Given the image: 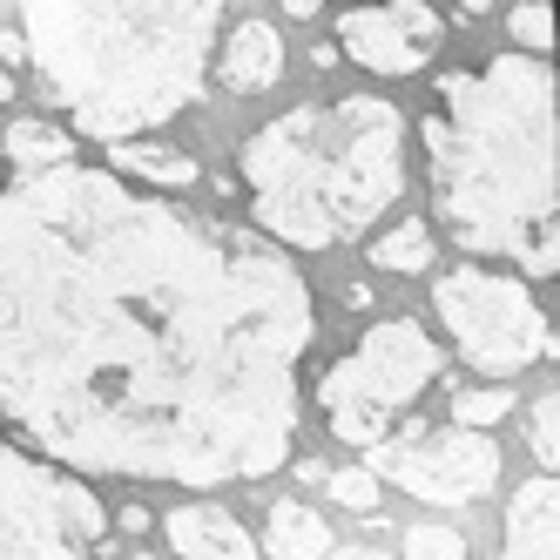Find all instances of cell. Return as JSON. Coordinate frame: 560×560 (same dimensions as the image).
<instances>
[{"label": "cell", "mask_w": 560, "mask_h": 560, "mask_svg": "<svg viewBox=\"0 0 560 560\" xmlns=\"http://www.w3.org/2000/svg\"><path fill=\"white\" fill-rule=\"evenodd\" d=\"M311 338L304 270L217 210L89 163L0 189V419L74 479H270Z\"/></svg>", "instance_id": "cell-1"}, {"label": "cell", "mask_w": 560, "mask_h": 560, "mask_svg": "<svg viewBox=\"0 0 560 560\" xmlns=\"http://www.w3.org/2000/svg\"><path fill=\"white\" fill-rule=\"evenodd\" d=\"M432 223L453 230L472 264L513 277L560 270V149H553V68L500 48L479 68L439 74V108L419 115Z\"/></svg>", "instance_id": "cell-2"}, {"label": "cell", "mask_w": 560, "mask_h": 560, "mask_svg": "<svg viewBox=\"0 0 560 560\" xmlns=\"http://www.w3.org/2000/svg\"><path fill=\"white\" fill-rule=\"evenodd\" d=\"M223 0H21V42L68 136L129 142L203 102Z\"/></svg>", "instance_id": "cell-3"}, {"label": "cell", "mask_w": 560, "mask_h": 560, "mask_svg": "<svg viewBox=\"0 0 560 560\" xmlns=\"http://www.w3.org/2000/svg\"><path fill=\"white\" fill-rule=\"evenodd\" d=\"M250 230L277 250H331L406 196V115L385 95L298 102L236 149Z\"/></svg>", "instance_id": "cell-4"}, {"label": "cell", "mask_w": 560, "mask_h": 560, "mask_svg": "<svg viewBox=\"0 0 560 560\" xmlns=\"http://www.w3.org/2000/svg\"><path fill=\"white\" fill-rule=\"evenodd\" d=\"M446 372V351L439 338H425L419 317H378L365 325L345 358H331L325 378H317V406H325V425L338 446H378L392 432L398 412H412L432 392V378Z\"/></svg>", "instance_id": "cell-5"}, {"label": "cell", "mask_w": 560, "mask_h": 560, "mask_svg": "<svg viewBox=\"0 0 560 560\" xmlns=\"http://www.w3.org/2000/svg\"><path fill=\"white\" fill-rule=\"evenodd\" d=\"M432 311H439V325H446L459 365L479 372L487 385H506V378H520L527 365H540V358L560 351L534 284L500 270V264H472L466 257L453 270H439Z\"/></svg>", "instance_id": "cell-6"}, {"label": "cell", "mask_w": 560, "mask_h": 560, "mask_svg": "<svg viewBox=\"0 0 560 560\" xmlns=\"http://www.w3.org/2000/svg\"><path fill=\"white\" fill-rule=\"evenodd\" d=\"M102 540L108 506L89 479L0 446V560H95Z\"/></svg>", "instance_id": "cell-7"}, {"label": "cell", "mask_w": 560, "mask_h": 560, "mask_svg": "<svg viewBox=\"0 0 560 560\" xmlns=\"http://www.w3.org/2000/svg\"><path fill=\"white\" fill-rule=\"evenodd\" d=\"M365 466L378 487L392 479L398 493H412L425 506H472L500 487V446L493 432H466V425H406V432H385L378 446H365Z\"/></svg>", "instance_id": "cell-8"}, {"label": "cell", "mask_w": 560, "mask_h": 560, "mask_svg": "<svg viewBox=\"0 0 560 560\" xmlns=\"http://www.w3.org/2000/svg\"><path fill=\"white\" fill-rule=\"evenodd\" d=\"M338 55H351L365 74L385 82H406L419 74L439 48H446V14L432 0H358L338 14Z\"/></svg>", "instance_id": "cell-9"}, {"label": "cell", "mask_w": 560, "mask_h": 560, "mask_svg": "<svg viewBox=\"0 0 560 560\" xmlns=\"http://www.w3.org/2000/svg\"><path fill=\"white\" fill-rule=\"evenodd\" d=\"M163 540L176 560H264L257 534L223 500H176L163 513Z\"/></svg>", "instance_id": "cell-10"}, {"label": "cell", "mask_w": 560, "mask_h": 560, "mask_svg": "<svg viewBox=\"0 0 560 560\" xmlns=\"http://www.w3.org/2000/svg\"><path fill=\"white\" fill-rule=\"evenodd\" d=\"M210 74H217L230 95H264V89H277V82H284V34H277V21H236L230 34H217Z\"/></svg>", "instance_id": "cell-11"}, {"label": "cell", "mask_w": 560, "mask_h": 560, "mask_svg": "<svg viewBox=\"0 0 560 560\" xmlns=\"http://www.w3.org/2000/svg\"><path fill=\"white\" fill-rule=\"evenodd\" d=\"M506 560H560V479L534 472L506 500Z\"/></svg>", "instance_id": "cell-12"}, {"label": "cell", "mask_w": 560, "mask_h": 560, "mask_svg": "<svg viewBox=\"0 0 560 560\" xmlns=\"http://www.w3.org/2000/svg\"><path fill=\"white\" fill-rule=\"evenodd\" d=\"M108 176H122V183H149V196L155 189H196L203 183V163H196L189 149H176V142H149V136H129V142H108V163H102Z\"/></svg>", "instance_id": "cell-13"}, {"label": "cell", "mask_w": 560, "mask_h": 560, "mask_svg": "<svg viewBox=\"0 0 560 560\" xmlns=\"http://www.w3.org/2000/svg\"><path fill=\"white\" fill-rule=\"evenodd\" d=\"M331 547H338L331 520L317 506H304V500H277L270 520H264V540H257L264 560H325Z\"/></svg>", "instance_id": "cell-14"}, {"label": "cell", "mask_w": 560, "mask_h": 560, "mask_svg": "<svg viewBox=\"0 0 560 560\" xmlns=\"http://www.w3.org/2000/svg\"><path fill=\"white\" fill-rule=\"evenodd\" d=\"M0 155H8L21 176H42V170L74 163V136L55 122V115H14V122L0 129Z\"/></svg>", "instance_id": "cell-15"}, {"label": "cell", "mask_w": 560, "mask_h": 560, "mask_svg": "<svg viewBox=\"0 0 560 560\" xmlns=\"http://www.w3.org/2000/svg\"><path fill=\"white\" fill-rule=\"evenodd\" d=\"M432 223L425 217H398L392 230L372 236V264L378 270H398V277H412V270H432Z\"/></svg>", "instance_id": "cell-16"}, {"label": "cell", "mask_w": 560, "mask_h": 560, "mask_svg": "<svg viewBox=\"0 0 560 560\" xmlns=\"http://www.w3.org/2000/svg\"><path fill=\"white\" fill-rule=\"evenodd\" d=\"M506 412H513V392H506V385H466V392H453V419H446V425L493 432Z\"/></svg>", "instance_id": "cell-17"}, {"label": "cell", "mask_w": 560, "mask_h": 560, "mask_svg": "<svg viewBox=\"0 0 560 560\" xmlns=\"http://www.w3.org/2000/svg\"><path fill=\"white\" fill-rule=\"evenodd\" d=\"M506 42H513V55L547 61V48H553V8L547 0H520V8H506Z\"/></svg>", "instance_id": "cell-18"}, {"label": "cell", "mask_w": 560, "mask_h": 560, "mask_svg": "<svg viewBox=\"0 0 560 560\" xmlns=\"http://www.w3.org/2000/svg\"><path fill=\"white\" fill-rule=\"evenodd\" d=\"M527 446H534L540 472L560 466V392H540V398H534V412H527Z\"/></svg>", "instance_id": "cell-19"}, {"label": "cell", "mask_w": 560, "mask_h": 560, "mask_svg": "<svg viewBox=\"0 0 560 560\" xmlns=\"http://www.w3.org/2000/svg\"><path fill=\"white\" fill-rule=\"evenodd\" d=\"M325 500H338L345 513H378V479L365 466H338L325 472Z\"/></svg>", "instance_id": "cell-20"}, {"label": "cell", "mask_w": 560, "mask_h": 560, "mask_svg": "<svg viewBox=\"0 0 560 560\" xmlns=\"http://www.w3.org/2000/svg\"><path fill=\"white\" fill-rule=\"evenodd\" d=\"M398 547H406V560H479L453 527H406Z\"/></svg>", "instance_id": "cell-21"}, {"label": "cell", "mask_w": 560, "mask_h": 560, "mask_svg": "<svg viewBox=\"0 0 560 560\" xmlns=\"http://www.w3.org/2000/svg\"><path fill=\"white\" fill-rule=\"evenodd\" d=\"M115 534H122V540H136V534H149V513H142V506L129 500L122 513H115Z\"/></svg>", "instance_id": "cell-22"}, {"label": "cell", "mask_w": 560, "mask_h": 560, "mask_svg": "<svg viewBox=\"0 0 560 560\" xmlns=\"http://www.w3.org/2000/svg\"><path fill=\"white\" fill-rule=\"evenodd\" d=\"M0 61H8V74L27 61V42H21V27H0Z\"/></svg>", "instance_id": "cell-23"}, {"label": "cell", "mask_w": 560, "mask_h": 560, "mask_svg": "<svg viewBox=\"0 0 560 560\" xmlns=\"http://www.w3.org/2000/svg\"><path fill=\"white\" fill-rule=\"evenodd\" d=\"M325 560H398V553H378V547H331Z\"/></svg>", "instance_id": "cell-24"}, {"label": "cell", "mask_w": 560, "mask_h": 560, "mask_svg": "<svg viewBox=\"0 0 560 560\" xmlns=\"http://www.w3.org/2000/svg\"><path fill=\"white\" fill-rule=\"evenodd\" d=\"M338 61H345V55H338L331 42H317V48H311V68H338Z\"/></svg>", "instance_id": "cell-25"}, {"label": "cell", "mask_w": 560, "mask_h": 560, "mask_svg": "<svg viewBox=\"0 0 560 560\" xmlns=\"http://www.w3.org/2000/svg\"><path fill=\"white\" fill-rule=\"evenodd\" d=\"M493 14V0H459V21H487Z\"/></svg>", "instance_id": "cell-26"}, {"label": "cell", "mask_w": 560, "mask_h": 560, "mask_svg": "<svg viewBox=\"0 0 560 560\" xmlns=\"http://www.w3.org/2000/svg\"><path fill=\"white\" fill-rule=\"evenodd\" d=\"M317 8H325V0H284V14H291V21H311Z\"/></svg>", "instance_id": "cell-27"}, {"label": "cell", "mask_w": 560, "mask_h": 560, "mask_svg": "<svg viewBox=\"0 0 560 560\" xmlns=\"http://www.w3.org/2000/svg\"><path fill=\"white\" fill-rule=\"evenodd\" d=\"M14 95H21V82H14L8 68H0V108H14Z\"/></svg>", "instance_id": "cell-28"}]
</instances>
